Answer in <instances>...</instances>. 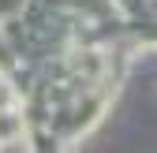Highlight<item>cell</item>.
Wrapping results in <instances>:
<instances>
[{
	"label": "cell",
	"mask_w": 157,
	"mask_h": 153,
	"mask_svg": "<svg viewBox=\"0 0 157 153\" xmlns=\"http://www.w3.org/2000/svg\"><path fill=\"white\" fill-rule=\"evenodd\" d=\"M0 153H30L23 138H11V142H0Z\"/></svg>",
	"instance_id": "cell-1"
}]
</instances>
